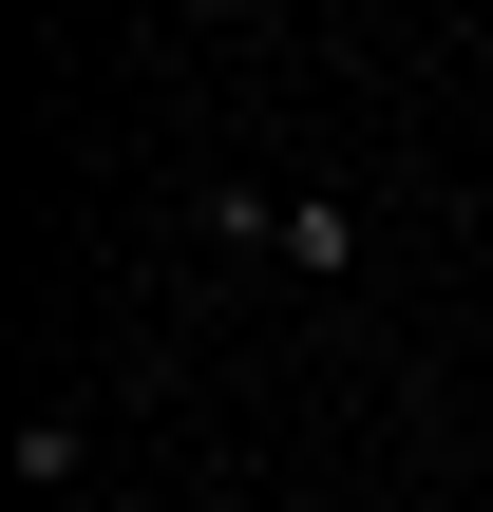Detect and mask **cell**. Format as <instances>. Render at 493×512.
<instances>
[{
	"mask_svg": "<svg viewBox=\"0 0 493 512\" xmlns=\"http://www.w3.org/2000/svg\"><path fill=\"white\" fill-rule=\"evenodd\" d=\"M19 494L57 512V494H95V437H76V418H57V399H38V418H19Z\"/></svg>",
	"mask_w": 493,
	"mask_h": 512,
	"instance_id": "obj_2",
	"label": "cell"
},
{
	"mask_svg": "<svg viewBox=\"0 0 493 512\" xmlns=\"http://www.w3.org/2000/svg\"><path fill=\"white\" fill-rule=\"evenodd\" d=\"M190 512H266V494H247V475H209V494H190Z\"/></svg>",
	"mask_w": 493,
	"mask_h": 512,
	"instance_id": "obj_3",
	"label": "cell"
},
{
	"mask_svg": "<svg viewBox=\"0 0 493 512\" xmlns=\"http://www.w3.org/2000/svg\"><path fill=\"white\" fill-rule=\"evenodd\" d=\"M266 247H285V266H323V285H342V266H361V209H342V190H285V209H266Z\"/></svg>",
	"mask_w": 493,
	"mask_h": 512,
	"instance_id": "obj_1",
	"label": "cell"
}]
</instances>
